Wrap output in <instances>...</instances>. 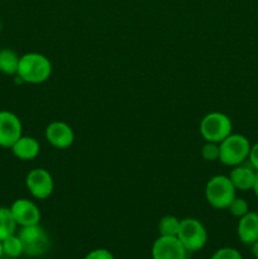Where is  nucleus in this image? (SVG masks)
Instances as JSON below:
<instances>
[{
    "label": "nucleus",
    "instance_id": "obj_1",
    "mask_svg": "<svg viewBox=\"0 0 258 259\" xmlns=\"http://www.w3.org/2000/svg\"><path fill=\"white\" fill-rule=\"evenodd\" d=\"M52 63L42 53L30 52L20 56L17 76L27 83H43L51 77Z\"/></svg>",
    "mask_w": 258,
    "mask_h": 259
},
{
    "label": "nucleus",
    "instance_id": "obj_2",
    "mask_svg": "<svg viewBox=\"0 0 258 259\" xmlns=\"http://www.w3.org/2000/svg\"><path fill=\"white\" fill-rule=\"evenodd\" d=\"M237 189L230 181L229 176L217 175L207 181L205 186L206 201L215 209H228L230 202L235 199Z\"/></svg>",
    "mask_w": 258,
    "mask_h": 259
},
{
    "label": "nucleus",
    "instance_id": "obj_3",
    "mask_svg": "<svg viewBox=\"0 0 258 259\" xmlns=\"http://www.w3.org/2000/svg\"><path fill=\"white\" fill-rule=\"evenodd\" d=\"M249 141L242 134H230L219 143V161L229 167L242 164L249 156Z\"/></svg>",
    "mask_w": 258,
    "mask_h": 259
},
{
    "label": "nucleus",
    "instance_id": "obj_4",
    "mask_svg": "<svg viewBox=\"0 0 258 259\" xmlns=\"http://www.w3.org/2000/svg\"><path fill=\"white\" fill-rule=\"evenodd\" d=\"M232 120L224 113L212 111L206 114L200 121V134L206 142L220 143L232 134Z\"/></svg>",
    "mask_w": 258,
    "mask_h": 259
},
{
    "label": "nucleus",
    "instance_id": "obj_5",
    "mask_svg": "<svg viewBox=\"0 0 258 259\" xmlns=\"http://www.w3.org/2000/svg\"><path fill=\"white\" fill-rule=\"evenodd\" d=\"M18 237L23 244V253L29 257H40L46 254L51 247L50 237L39 224L22 227Z\"/></svg>",
    "mask_w": 258,
    "mask_h": 259
},
{
    "label": "nucleus",
    "instance_id": "obj_6",
    "mask_svg": "<svg viewBox=\"0 0 258 259\" xmlns=\"http://www.w3.org/2000/svg\"><path fill=\"white\" fill-rule=\"evenodd\" d=\"M177 238L184 244L187 252H197L205 247L207 242V232L202 223L194 218H186L180 223Z\"/></svg>",
    "mask_w": 258,
    "mask_h": 259
},
{
    "label": "nucleus",
    "instance_id": "obj_7",
    "mask_svg": "<svg viewBox=\"0 0 258 259\" xmlns=\"http://www.w3.org/2000/svg\"><path fill=\"white\" fill-rule=\"evenodd\" d=\"M25 185L30 195L37 200L48 199L55 189L52 175L45 168H34L28 172Z\"/></svg>",
    "mask_w": 258,
    "mask_h": 259
},
{
    "label": "nucleus",
    "instance_id": "obj_8",
    "mask_svg": "<svg viewBox=\"0 0 258 259\" xmlns=\"http://www.w3.org/2000/svg\"><path fill=\"white\" fill-rule=\"evenodd\" d=\"M186 248L177 237L157 238L152 245V258L153 259H187Z\"/></svg>",
    "mask_w": 258,
    "mask_h": 259
},
{
    "label": "nucleus",
    "instance_id": "obj_9",
    "mask_svg": "<svg viewBox=\"0 0 258 259\" xmlns=\"http://www.w3.org/2000/svg\"><path fill=\"white\" fill-rule=\"evenodd\" d=\"M22 136L23 125L20 119L12 111H0V147L12 148Z\"/></svg>",
    "mask_w": 258,
    "mask_h": 259
},
{
    "label": "nucleus",
    "instance_id": "obj_10",
    "mask_svg": "<svg viewBox=\"0 0 258 259\" xmlns=\"http://www.w3.org/2000/svg\"><path fill=\"white\" fill-rule=\"evenodd\" d=\"M13 218L20 227L39 224L40 210L37 205L28 199H18L10 206Z\"/></svg>",
    "mask_w": 258,
    "mask_h": 259
},
{
    "label": "nucleus",
    "instance_id": "obj_11",
    "mask_svg": "<svg viewBox=\"0 0 258 259\" xmlns=\"http://www.w3.org/2000/svg\"><path fill=\"white\" fill-rule=\"evenodd\" d=\"M46 139L52 147L57 149H66L72 146L75 141L73 129L65 121H52L47 125L45 132Z\"/></svg>",
    "mask_w": 258,
    "mask_h": 259
},
{
    "label": "nucleus",
    "instance_id": "obj_12",
    "mask_svg": "<svg viewBox=\"0 0 258 259\" xmlns=\"http://www.w3.org/2000/svg\"><path fill=\"white\" fill-rule=\"evenodd\" d=\"M238 238L243 244L252 245L258 240V212L248 211L239 218L237 228Z\"/></svg>",
    "mask_w": 258,
    "mask_h": 259
},
{
    "label": "nucleus",
    "instance_id": "obj_13",
    "mask_svg": "<svg viewBox=\"0 0 258 259\" xmlns=\"http://www.w3.org/2000/svg\"><path fill=\"white\" fill-rule=\"evenodd\" d=\"M10 149L13 154L20 161H32L39 154L40 146L39 142L33 137L22 136Z\"/></svg>",
    "mask_w": 258,
    "mask_h": 259
},
{
    "label": "nucleus",
    "instance_id": "obj_14",
    "mask_svg": "<svg viewBox=\"0 0 258 259\" xmlns=\"http://www.w3.org/2000/svg\"><path fill=\"white\" fill-rule=\"evenodd\" d=\"M255 174L253 167H245V166H235L232 169L229 175V179L234 187L240 191H248V190H253L255 182Z\"/></svg>",
    "mask_w": 258,
    "mask_h": 259
},
{
    "label": "nucleus",
    "instance_id": "obj_15",
    "mask_svg": "<svg viewBox=\"0 0 258 259\" xmlns=\"http://www.w3.org/2000/svg\"><path fill=\"white\" fill-rule=\"evenodd\" d=\"M19 60L20 57L15 51L10 48H2L0 50V72L8 76L17 75Z\"/></svg>",
    "mask_w": 258,
    "mask_h": 259
},
{
    "label": "nucleus",
    "instance_id": "obj_16",
    "mask_svg": "<svg viewBox=\"0 0 258 259\" xmlns=\"http://www.w3.org/2000/svg\"><path fill=\"white\" fill-rule=\"evenodd\" d=\"M17 225L10 207H0V240L15 234Z\"/></svg>",
    "mask_w": 258,
    "mask_h": 259
},
{
    "label": "nucleus",
    "instance_id": "obj_17",
    "mask_svg": "<svg viewBox=\"0 0 258 259\" xmlns=\"http://www.w3.org/2000/svg\"><path fill=\"white\" fill-rule=\"evenodd\" d=\"M181 220L174 215H166L158 223V232L162 237H177Z\"/></svg>",
    "mask_w": 258,
    "mask_h": 259
},
{
    "label": "nucleus",
    "instance_id": "obj_18",
    "mask_svg": "<svg viewBox=\"0 0 258 259\" xmlns=\"http://www.w3.org/2000/svg\"><path fill=\"white\" fill-rule=\"evenodd\" d=\"M3 242V252L9 258H18L23 254V244L19 237L15 234L5 238Z\"/></svg>",
    "mask_w": 258,
    "mask_h": 259
},
{
    "label": "nucleus",
    "instance_id": "obj_19",
    "mask_svg": "<svg viewBox=\"0 0 258 259\" xmlns=\"http://www.w3.org/2000/svg\"><path fill=\"white\" fill-rule=\"evenodd\" d=\"M228 210H229L230 214L235 218H242L249 211V206H248V202L245 201L242 197H235L230 205L228 206Z\"/></svg>",
    "mask_w": 258,
    "mask_h": 259
},
{
    "label": "nucleus",
    "instance_id": "obj_20",
    "mask_svg": "<svg viewBox=\"0 0 258 259\" xmlns=\"http://www.w3.org/2000/svg\"><path fill=\"white\" fill-rule=\"evenodd\" d=\"M201 156L205 161H218L219 159V143L206 142L201 148Z\"/></svg>",
    "mask_w": 258,
    "mask_h": 259
},
{
    "label": "nucleus",
    "instance_id": "obj_21",
    "mask_svg": "<svg viewBox=\"0 0 258 259\" xmlns=\"http://www.w3.org/2000/svg\"><path fill=\"white\" fill-rule=\"evenodd\" d=\"M210 259H243V257L239 250H237L235 248L225 247L218 249Z\"/></svg>",
    "mask_w": 258,
    "mask_h": 259
},
{
    "label": "nucleus",
    "instance_id": "obj_22",
    "mask_svg": "<svg viewBox=\"0 0 258 259\" xmlns=\"http://www.w3.org/2000/svg\"><path fill=\"white\" fill-rule=\"evenodd\" d=\"M83 259H114V255L110 250L99 248V249H94L90 253H88Z\"/></svg>",
    "mask_w": 258,
    "mask_h": 259
},
{
    "label": "nucleus",
    "instance_id": "obj_23",
    "mask_svg": "<svg viewBox=\"0 0 258 259\" xmlns=\"http://www.w3.org/2000/svg\"><path fill=\"white\" fill-rule=\"evenodd\" d=\"M248 158H249L250 166L258 171V143H255L254 146L250 147L249 156H248Z\"/></svg>",
    "mask_w": 258,
    "mask_h": 259
},
{
    "label": "nucleus",
    "instance_id": "obj_24",
    "mask_svg": "<svg viewBox=\"0 0 258 259\" xmlns=\"http://www.w3.org/2000/svg\"><path fill=\"white\" fill-rule=\"evenodd\" d=\"M252 253H253V255L258 259V240L252 244Z\"/></svg>",
    "mask_w": 258,
    "mask_h": 259
},
{
    "label": "nucleus",
    "instance_id": "obj_25",
    "mask_svg": "<svg viewBox=\"0 0 258 259\" xmlns=\"http://www.w3.org/2000/svg\"><path fill=\"white\" fill-rule=\"evenodd\" d=\"M253 191H254L255 196L258 197V171L255 174V182H254V186H253Z\"/></svg>",
    "mask_w": 258,
    "mask_h": 259
},
{
    "label": "nucleus",
    "instance_id": "obj_26",
    "mask_svg": "<svg viewBox=\"0 0 258 259\" xmlns=\"http://www.w3.org/2000/svg\"><path fill=\"white\" fill-rule=\"evenodd\" d=\"M3 254H4V252H3V242L0 240V258L3 257Z\"/></svg>",
    "mask_w": 258,
    "mask_h": 259
},
{
    "label": "nucleus",
    "instance_id": "obj_27",
    "mask_svg": "<svg viewBox=\"0 0 258 259\" xmlns=\"http://www.w3.org/2000/svg\"><path fill=\"white\" fill-rule=\"evenodd\" d=\"M0 33H2V19H0Z\"/></svg>",
    "mask_w": 258,
    "mask_h": 259
}]
</instances>
